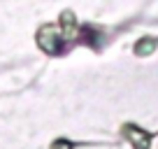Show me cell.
<instances>
[{
  "label": "cell",
  "instance_id": "cell-1",
  "mask_svg": "<svg viewBox=\"0 0 158 149\" xmlns=\"http://www.w3.org/2000/svg\"><path fill=\"white\" fill-rule=\"evenodd\" d=\"M65 35H58L56 28H42L40 30V47L49 54H60L65 49Z\"/></svg>",
  "mask_w": 158,
  "mask_h": 149
},
{
  "label": "cell",
  "instance_id": "cell-2",
  "mask_svg": "<svg viewBox=\"0 0 158 149\" xmlns=\"http://www.w3.org/2000/svg\"><path fill=\"white\" fill-rule=\"evenodd\" d=\"M123 135L133 142L135 149H149V142H151V138H149L147 133H142L139 128H135V126H126L123 128Z\"/></svg>",
  "mask_w": 158,
  "mask_h": 149
},
{
  "label": "cell",
  "instance_id": "cell-3",
  "mask_svg": "<svg viewBox=\"0 0 158 149\" xmlns=\"http://www.w3.org/2000/svg\"><path fill=\"white\" fill-rule=\"evenodd\" d=\"M81 42L84 45H91L93 49H98L100 47V37H102V33H100L98 28H93V26H86V28H81Z\"/></svg>",
  "mask_w": 158,
  "mask_h": 149
},
{
  "label": "cell",
  "instance_id": "cell-4",
  "mask_svg": "<svg viewBox=\"0 0 158 149\" xmlns=\"http://www.w3.org/2000/svg\"><path fill=\"white\" fill-rule=\"evenodd\" d=\"M153 47H156V40H144V42H137L135 51L144 56V54H149V51H153Z\"/></svg>",
  "mask_w": 158,
  "mask_h": 149
},
{
  "label": "cell",
  "instance_id": "cell-5",
  "mask_svg": "<svg viewBox=\"0 0 158 149\" xmlns=\"http://www.w3.org/2000/svg\"><path fill=\"white\" fill-rule=\"evenodd\" d=\"M54 149H70V142H68V144H65V142H56Z\"/></svg>",
  "mask_w": 158,
  "mask_h": 149
}]
</instances>
